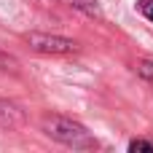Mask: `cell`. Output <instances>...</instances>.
Returning <instances> with one entry per match:
<instances>
[{"label": "cell", "mask_w": 153, "mask_h": 153, "mask_svg": "<svg viewBox=\"0 0 153 153\" xmlns=\"http://www.w3.org/2000/svg\"><path fill=\"white\" fill-rule=\"evenodd\" d=\"M134 73H137L145 83L153 86V59H137V62H134Z\"/></svg>", "instance_id": "5"}, {"label": "cell", "mask_w": 153, "mask_h": 153, "mask_svg": "<svg viewBox=\"0 0 153 153\" xmlns=\"http://www.w3.org/2000/svg\"><path fill=\"white\" fill-rule=\"evenodd\" d=\"M24 43L38 51V54H75L78 51V43L70 40V38H62V35H48V32H27L24 35Z\"/></svg>", "instance_id": "2"}, {"label": "cell", "mask_w": 153, "mask_h": 153, "mask_svg": "<svg viewBox=\"0 0 153 153\" xmlns=\"http://www.w3.org/2000/svg\"><path fill=\"white\" fill-rule=\"evenodd\" d=\"M137 8H140V13H143L145 19H151V22H153V0H140Z\"/></svg>", "instance_id": "8"}, {"label": "cell", "mask_w": 153, "mask_h": 153, "mask_svg": "<svg viewBox=\"0 0 153 153\" xmlns=\"http://www.w3.org/2000/svg\"><path fill=\"white\" fill-rule=\"evenodd\" d=\"M129 151L132 153H137V151L153 153V143H148V140H132V143H129Z\"/></svg>", "instance_id": "7"}, {"label": "cell", "mask_w": 153, "mask_h": 153, "mask_svg": "<svg viewBox=\"0 0 153 153\" xmlns=\"http://www.w3.org/2000/svg\"><path fill=\"white\" fill-rule=\"evenodd\" d=\"M40 129H43L51 140H56V143H62V145H67V148H78V151H91V148H97V140L91 137V132H89L83 124L73 121V118L46 113V116L40 118Z\"/></svg>", "instance_id": "1"}, {"label": "cell", "mask_w": 153, "mask_h": 153, "mask_svg": "<svg viewBox=\"0 0 153 153\" xmlns=\"http://www.w3.org/2000/svg\"><path fill=\"white\" fill-rule=\"evenodd\" d=\"M24 110L8 100H0V129H19L24 126Z\"/></svg>", "instance_id": "3"}, {"label": "cell", "mask_w": 153, "mask_h": 153, "mask_svg": "<svg viewBox=\"0 0 153 153\" xmlns=\"http://www.w3.org/2000/svg\"><path fill=\"white\" fill-rule=\"evenodd\" d=\"M0 67L3 70H16L19 67V59L11 56V54H5V51H0Z\"/></svg>", "instance_id": "6"}, {"label": "cell", "mask_w": 153, "mask_h": 153, "mask_svg": "<svg viewBox=\"0 0 153 153\" xmlns=\"http://www.w3.org/2000/svg\"><path fill=\"white\" fill-rule=\"evenodd\" d=\"M62 3H67L70 8L81 11V13L91 16V19H102V8H100V3H97V0H62Z\"/></svg>", "instance_id": "4"}]
</instances>
